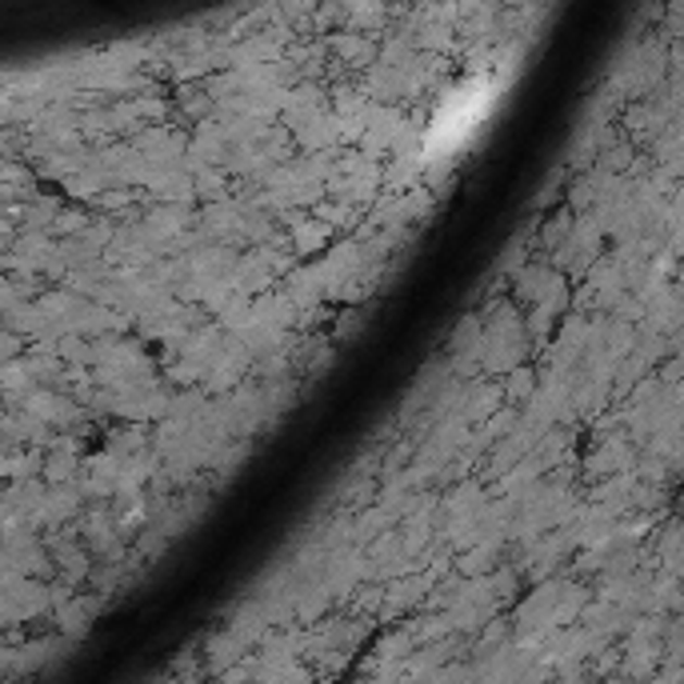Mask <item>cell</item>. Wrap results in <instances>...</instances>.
<instances>
[{
	"mask_svg": "<svg viewBox=\"0 0 684 684\" xmlns=\"http://www.w3.org/2000/svg\"><path fill=\"white\" fill-rule=\"evenodd\" d=\"M493 104H497V80L481 76V80L461 85L445 104H440V112H436L433 128H428V152L461 149L464 140L481 128V121L493 112Z\"/></svg>",
	"mask_w": 684,
	"mask_h": 684,
	"instance_id": "1",
	"label": "cell"
}]
</instances>
